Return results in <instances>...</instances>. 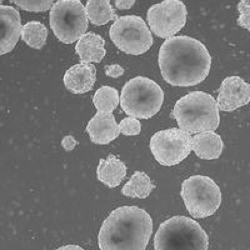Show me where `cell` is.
Returning a JSON list of instances; mask_svg holds the SVG:
<instances>
[{"label": "cell", "mask_w": 250, "mask_h": 250, "mask_svg": "<svg viewBox=\"0 0 250 250\" xmlns=\"http://www.w3.org/2000/svg\"><path fill=\"white\" fill-rule=\"evenodd\" d=\"M158 63L163 79L173 86H194L210 72L211 56L199 40L179 35L162 43Z\"/></svg>", "instance_id": "obj_1"}, {"label": "cell", "mask_w": 250, "mask_h": 250, "mask_svg": "<svg viewBox=\"0 0 250 250\" xmlns=\"http://www.w3.org/2000/svg\"><path fill=\"white\" fill-rule=\"evenodd\" d=\"M153 230L150 215L137 206H120L103 221L100 250H146Z\"/></svg>", "instance_id": "obj_2"}, {"label": "cell", "mask_w": 250, "mask_h": 250, "mask_svg": "<svg viewBox=\"0 0 250 250\" xmlns=\"http://www.w3.org/2000/svg\"><path fill=\"white\" fill-rule=\"evenodd\" d=\"M173 116L179 128L188 133L214 131L220 122L217 101L203 91H193L178 99Z\"/></svg>", "instance_id": "obj_3"}, {"label": "cell", "mask_w": 250, "mask_h": 250, "mask_svg": "<svg viewBox=\"0 0 250 250\" xmlns=\"http://www.w3.org/2000/svg\"><path fill=\"white\" fill-rule=\"evenodd\" d=\"M209 238L194 219L173 216L160 224L154 236L155 250H207Z\"/></svg>", "instance_id": "obj_4"}, {"label": "cell", "mask_w": 250, "mask_h": 250, "mask_svg": "<svg viewBox=\"0 0 250 250\" xmlns=\"http://www.w3.org/2000/svg\"><path fill=\"white\" fill-rule=\"evenodd\" d=\"M164 92L157 83L147 77L136 76L125 83L120 95L122 110L136 119H149L159 112Z\"/></svg>", "instance_id": "obj_5"}, {"label": "cell", "mask_w": 250, "mask_h": 250, "mask_svg": "<svg viewBox=\"0 0 250 250\" xmlns=\"http://www.w3.org/2000/svg\"><path fill=\"white\" fill-rule=\"evenodd\" d=\"M181 197L194 218H206L213 215L220 207L222 196L219 186L210 177L194 175L181 184Z\"/></svg>", "instance_id": "obj_6"}, {"label": "cell", "mask_w": 250, "mask_h": 250, "mask_svg": "<svg viewBox=\"0 0 250 250\" xmlns=\"http://www.w3.org/2000/svg\"><path fill=\"white\" fill-rule=\"evenodd\" d=\"M50 27L59 41L71 44L86 34L88 17L79 0H59L49 13Z\"/></svg>", "instance_id": "obj_7"}, {"label": "cell", "mask_w": 250, "mask_h": 250, "mask_svg": "<svg viewBox=\"0 0 250 250\" xmlns=\"http://www.w3.org/2000/svg\"><path fill=\"white\" fill-rule=\"evenodd\" d=\"M109 35L118 49L130 55L143 54L153 44L150 29L144 20L136 15L118 17L110 26Z\"/></svg>", "instance_id": "obj_8"}, {"label": "cell", "mask_w": 250, "mask_h": 250, "mask_svg": "<svg viewBox=\"0 0 250 250\" xmlns=\"http://www.w3.org/2000/svg\"><path fill=\"white\" fill-rule=\"evenodd\" d=\"M191 140L190 133L180 128L160 130L150 139V150L161 165L173 166L190 154Z\"/></svg>", "instance_id": "obj_9"}, {"label": "cell", "mask_w": 250, "mask_h": 250, "mask_svg": "<svg viewBox=\"0 0 250 250\" xmlns=\"http://www.w3.org/2000/svg\"><path fill=\"white\" fill-rule=\"evenodd\" d=\"M186 20V6L179 0H165L152 5L147 11L150 31L160 38L173 37L185 26Z\"/></svg>", "instance_id": "obj_10"}, {"label": "cell", "mask_w": 250, "mask_h": 250, "mask_svg": "<svg viewBox=\"0 0 250 250\" xmlns=\"http://www.w3.org/2000/svg\"><path fill=\"white\" fill-rule=\"evenodd\" d=\"M250 102V84L241 77L233 75L226 77L219 89L217 104L220 110L231 112Z\"/></svg>", "instance_id": "obj_11"}, {"label": "cell", "mask_w": 250, "mask_h": 250, "mask_svg": "<svg viewBox=\"0 0 250 250\" xmlns=\"http://www.w3.org/2000/svg\"><path fill=\"white\" fill-rule=\"evenodd\" d=\"M0 21H1V38H0V54L4 55L15 47L21 36V19L18 10L2 5L0 6Z\"/></svg>", "instance_id": "obj_12"}, {"label": "cell", "mask_w": 250, "mask_h": 250, "mask_svg": "<svg viewBox=\"0 0 250 250\" xmlns=\"http://www.w3.org/2000/svg\"><path fill=\"white\" fill-rule=\"evenodd\" d=\"M90 140L99 145H105L116 139L120 134L119 125L111 113L97 111L86 126Z\"/></svg>", "instance_id": "obj_13"}, {"label": "cell", "mask_w": 250, "mask_h": 250, "mask_svg": "<svg viewBox=\"0 0 250 250\" xmlns=\"http://www.w3.org/2000/svg\"><path fill=\"white\" fill-rule=\"evenodd\" d=\"M64 85L74 94L90 91L96 81V69L91 63H78L71 66L64 74Z\"/></svg>", "instance_id": "obj_14"}, {"label": "cell", "mask_w": 250, "mask_h": 250, "mask_svg": "<svg viewBox=\"0 0 250 250\" xmlns=\"http://www.w3.org/2000/svg\"><path fill=\"white\" fill-rule=\"evenodd\" d=\"M191 150L201 159H217L223 150V141L214 131L199 132L192 137Z\"/></svg>", "instance_id": "obj_15"}, {"label": "cell", "mask_w": 250, "mask_h": 250, "mask_svg": "<svg viewBox=\"0 0 250 250\" xmlns=\"http://www.w3.org/2000/svg\"><path fill=\"white\" fill-rule=\"evenodd\" d=\"M104 45L105 41L100 35L94 32H88L77 41L75 51L80 57L81 63L100 62L106 54Z\"/></svg>", "instance_id": "obj_16"}, {"label": "cell", "mask_w": 250, "mask_h": 250, "mask_svg": "<svg viewBox=\"0 0 250 250\" xmlns=\"http://www.w3.org/2000/svg\"><path fill=\"white\" fill-rule=\"evenodd\" d=\"M126 165L115 155L110 154L107 159H100L97 167V178L109 188H115L126 176Z\"/></svg>", "instance_id": "obj_17"}, {"label": "cell", "mask_w": 250, "mask_h": 250, "mask_svg": "<svg viewBox=\"0 0 250 250\" xmlns=\"http://www.w3.org/2000/svg\"><path fill=\"white\" fill-rule=\"evenodd\" d=\"M154 184L149 176L143 171H135L128 182L123 186L122 194L132 198L145 199L154 189Z\"/></svg>", "instance_id": "obj_18"}, {"label": "cell", "mask_w": 250, "mask_h": 250, "mask_svg": "<svg viewBox=\"0 0 250 250\" xmlns=\"http://www.w3.org/2000/svg\"><path fill=\"white\" fill-rule=\"evenodd\" d=\"M85 10L89 21L98 26L105 25L110 20L118 18L108 0H89Z\"/></svg>", "instance_id": "obj_19"}, {"label": "cell", "mask_w": 250, "mask_h": 250, "mask_svg": "<svg viewBox=\"0 0 250 250\" xmlns=\"http://www.w3.org/2000/svg\"><path fill=\"white\" fill-rule=\"evenodd\" d=\"M21 38L28 46L41 49L46 42L47 28L39 21H29L22 26Z\"/></svg>", "instance_id": "obj_20"}, {"label": "cell", "mask_w": 250, "mask_h": 250, "mask_svg": "<svg viewBox=\"0 0 250 250\" xmlns=\"http://www.w3.org/2000/svg\"><path fill=\"white\" fill-rule=\"evenodd\" d=\"M120 97L118 91L111 86L100 87L93 96V103L97 111L112 113L118 106Z\"/></svg>", "instance_id": "obj_21"}, {"label": "cell", "mask_w": 250, "mask_h": 250, "mask_svg": "<svg viewBox=\"0 0 250 250\" xmlns=\"http://www.w3.org/2000/svg\"><path fill=\"white\" fill-rule=\"evenodd\" d=\"M13 2L15 5L20 7L23 10L26 11H31V12H42L46 11L52 8L54 5V1L52 0H47V1H42V0H39V1H22V0H13Z\"/></svg>", "instance_id": "obj_22"}, {"label": "cell", "mask_w": 250, "mask_h": 250, "mask_svg": "<svg viewBox=\"0 0 250 250\" xmlns=\"http://www.w3.org/2000/svg\"><path fill=\"white\" fill-rule=\"evenodd\" d=\"M120 133L126 136H135L138 135L141 131V124L138 119L134 117H126L122 119V121L118 124Z\"/></svg>", "instance_id": "obj_23"}, {"label": "cell", "mask_w": 250, "mask_h": 250, "mask_svg": "<svg viewBox=\"0 0 250 250\" xmlns=\"http://www.w3.org/2000/svg\"><path fill=\"white\" fill-rule=\"evenodd\" d=\"M239 17L237 18V23L242 27L250 31V1L242 0L238 3Z\"/></svg>", "instance_id": "obj_24"}, {"label": "cell", "mask_w": 250, "mask_h": 250, "mask_svg": "<svg viewBox=\"0 0 250 250\" xmlns=\"http://www.w3.org/2000/svg\"><path fill=\"white\" fill-rule=\"evenodd\" d=\"M105 73L109 77L117 78V77H120L121 75H123L124 69L119 64H112V65H108L105 67Z\"/></svg>", "instance_id": "obj_25"}, {"label": "cell", "mask_w": 250, "mask_h": 250, "mask_svg": "<svg viewBox=\"0 0 250 250\" xmlns=\"http://www.w3.org/2000/svg\"><path fill=\"white\" fill-rule=\"evenodd\" d=\"M76 144H77L76 140H75L74 137L71 136V135H67V136L63 137V139H62V141H61L62 147H63L66 151H71V150H73Z\"/></svg>", "instance_id": "obj_26"}, {"label": "cell", "mask_w": 250, "mask_h": 250, "mask_svg": "<svg viewBox=\"0 0 250 250\" xmlns=\"http://www.w3.org/2000/svg\"><path fill=\"white\" fill-rule=\"evenodd\" d=\"M114 4L115 7L120 10H127L135 4V1L134 0H116Z\"/></svg>", "instance_id": "obj_27"}, {"label": "cell", "mask_w": 250, "mask_h": 250, "mask_svg": "<svg viewBox=\"0 0 250 250\" xmlns=\"http://www.w3.org/2000/svg\"><path fill=\"white\" fill-rule=\"evenodd\" d=\"M56 250H85L84 248H82L79 245H74V244H68V245H64L61 246L59 248H57Z\"/></svg>", "instance_id": "obj_28"}]
</instances>
